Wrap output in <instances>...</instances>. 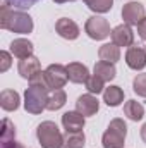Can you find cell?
Returning <instances> with one entry per match:
<instances>
[{"label":"cell","instance_id":"obj_2","mask_svg":"<svg viewBox=\"0 0 146 148\" xmlns=\"http://www.w3.org/2000/svg\"><path fill=\"white\" fill-rule=\"evenodd\" d=\"M36 138L41 148H64V136L53 121H43L38 126Z\"/></svg>","mask_w":146,"mask_h":148},{"label":"cell","instance_id":"obj_32","mask_svg":"<svg viewBox=\"0 0 146 148\" xmlns=\"http://www.w3.org/2000/svg\"><path fill=\"white\" fill-rule=\"evenodd\" d=\"M141 140L146 143V122L143 124V127H141Z\"/></svg>","mask_w":146,"mask_h":148},{"label":"cell","instance_id":"obj_22","mask_svg":"<svg viewBox=\"0 0 146 148\" xmlns=\"http://www.w3.org/2000/svg\"><path fill=\"white\" fill-rule=\"evenodd\" d=\"M88 9H91L96 14H107L113 7V0H83Z\"/></svg>","mask_w":146,"mask_h":148},{"label":"cell","instance_id":"obj_20","mask_svg":"<svg viewBox=\"0 0 146 148\" xmlns=\"http://www.w3.org/2000/svg\"><path fill=\"white\" fill-rule=\"evenodd\" d=\"M95 76L102 77L103 81H112L115 79L117 76V69H115V64H110V62H103V60H98L95 64Z\"/></svg>","mask_w":146,"mask_h":148},{"label":"cell","instance_id":"obj_18","mask_svg":"<svg viewBox=\"0 0 146 148\" xmlns=\"http://www.w3.org/2000/svg\"><path fill=\"white\" fill-rule=\"evenodd\" d=\"M103 102L108 105V107H117L124 102V90L120 86H115L112 84L108 88L103 90Z\"/></svg>","mask_w":146,"mask_h":148},{"label":"cell","instance_id":"obj_16","mask_svg":"<svg viewBox=\"0 0 146 148\" xmlns=\"http://www.w3.org/2000/svg\"><path fill=\"white\" fill-rule=\"evenodd\" d=\"M21 97L16 90H3L0 93V107L5 112H14L19 109Z\"/></svg>","mask_w":146,"mask_h":148},{"label":"cell","instance_id":"obj_12","mask_svg":"<svg viewBox=\"0 0 146 148\" xmlns=\"http://www.w3.org/2000/svg\"><path fill=\"white\" fill-rule=\"evenodd\" d=\"M55 31L59 33V36H62L64 40H76L79 36V26L69 17H60L55 23Z\"/></svg>","mask_w":146,"mask_h":148},{"label":"cell","instance_id":"obj_11","mask_svg":"<svg viewBox=\"0 0 146 148\" xmlns=\"http://www.w3.org/2000/svg\"><path fill=\"white\" fill-rule=\"evenodd\" d=\"M126 64L134 69V71H141L146 67V50L141 47H129L126 52Z\"/></svg>","mask_w":146,"mask_h":148},{"label":"cell","instance_id":"obj_19","mask_svg":"<svg viewBox=\"0 0 146 148\" xmlns=\"http://www.w3.org/2000/svg\"><path fill=\"white\" fill-rule=\"evenodd\" d=\"M124 115H126L129 121L138 122V121H141L143 115H145V107H143L139 102H136V100H127V102L124 103Z\"/></svg>","mask_w":146,"mask_h":148},{"label":"cell","instance_id":"obj_1","mask_svg":"<svg viewBox=\"0 0 146 148\" xmlns=\"http://www.w3.org/2000/svg\"><path fill=\"white\" fill-rule=\"evenodd\" d=\"M0 28L17 35H29L35 24L29 14H26L24 10H14L3 2L0 9Z\"/></svg>","mask_w":146,"mask_h":148},{"label":"cell","instance_id":"obj_33","mask_svg":"<svg viewBox=\"0 0 146 148\" xmlns=\"http://www.w3.org/2000/svg\"><path fill=\"white\" fill-rule=\"evenodd\" d=\"M55 3H65V2H76V0H53Z\"/></svg>","mask_w":146,"mask_h":148},{"label":"cell","instance_id":"obj_26","mask_svg":"<svg viewBox=\"0 0 146 148\" xmlns=\"http://www.w3.org/2000/svg\"><path fill=\"white\" fill-rule=\"evenodd\" d=\"M132 90H134L136 95L146 98V73L138 74V76L132 79Z\"/></svg>","mask_w":146,"mask_h":148},{"label":"cell","instance_id":"obj_13","mask_svg":"<svg viewBox=\"0 0 146 148\" xmlns=\"http://www.w3.org/2000/svg\"><path fill=\"white\" fill-rule=\"evenodd\" d=\"M33 52H35V47H33V43H31L29 40H26V38H16V40L10 43V53H12L14 57H17L19 60L31 57Z\"/></svg>","mask_w":146,"mask_h":148},{"label":"cell","instance_id":"obj_10","mask_svg":"<svg viewBox=\"0 0 146 148\" xmlns=\"http://www.w3.org/2000/svg\"><path fill=\"white\" fill-rule=\"evenodd\" d=\"M84 124H86L84 115L77 110H69L62 115V126L65 133H81Z\"/></svg>","mask_w":146,"mask_h":148},{"label":"cell","instance_id":"obj_15","mask_svg":"<svg viewBox=\"0 0 146 148\" xmlns=\"http://www.w3.org/2000/svg\"><path fill=\"white\" fill-rule=\"evenodd\" d=\"M67 67V76H69V81L71 83H76V84H83L88 81L89 77V71L84 64L81 62H71L65 66Z\"/></svg>","mask_w":146,"mask_h":148},{"label":"cell","instance_id":"obj_31","mask_svg":"<svg viewBox=\"0 0 146 148\" xmlns=\"http://www.w3.org/2000/svg\"><path fill=\"white\" fill-rule=\"evenodd\" d=\"M0 148H24L23 147V143H19V141H7V143H0Z\"/></svg>","mask_w":146,"mask_h":148},{"label":"cell","instance_id":"obj_28","mask_svg":"<svg viewBox=\"0 0 146 148\" xmlns=\"http://www.w3.org/2000/svg\"><path fill=\"white\" fill-rule=\"evenodd\" d=\"M7 5H10L12 9H17V10H24V9H29L33 7L36 2L40 0H3Z\"/></svg>","mask_w":146,"mask_h":148},{"label":"cell","instance_id":"obj_17","mask_svg":"<svg viewBox=\"0 0 146 148\" xmlns=\"http://www.w3.org/2000/svg\"><path fill=\"white\" fill-rule=\"evenodd\" d=\"M98 57L103 62H110L115 64L120 59V47H117L115 43H105L98 48Z\"/></svg>","mask_w":146,"mask_h":148},{"label":"cell","instance_id":"obj_5","mask_svg":"<svg viewBox=\"0 0 146 148\" xmlns=\"http://www.w3.org/2000/svg\"><path fill=\"white\" fill-rule=\"evenodd\" d=\"M84 31L91 40H96V41L108 38L112 33L108 21L105 17H100V16H91L84 24Z\"/></svg>","mask_w":146,"mask_h":148},{"label":"cell","instance_id":"obj_8","mask_svg":"<svg viewBox=\"0 0 146 148\" xmlns=\"http://www.w3.org/2000/svg\"><path fill=\"white\" fill-rule=\"evenodd\" d=\"M112 43H115L117 47H132L134 43V31L129 24H119L112 29L110 33Z\"/></svg>","mask_w":146,"mask_h":148},{"label":"cell","instance_id":"obj_7","mask_svg":"<svg viewBox=\"0 0 146 148\" xmlns=\"http://www.w3.org/2000/svg\"><path fill=\"white\" fill-rule=\"evenodd\" d=\"M122 19L129 26H138L143 19H146V10L143 3L139 2H129L122 7Z\"/></svg>","mask_w":146,"mask_h":148},{"label":"cell","instance_id":"obj_3","mask_svg":"<svg viewBox=\"0 0 146 148\" xmlns=\"http://www.w3.org/2000/svg\"><path fill=\"white\" fill-rule=\"evenodd\" d=\"M126 136H127L126 122L122 119L115 117V119L110 121L107 131L102 136V145H103V148H124Z\"/></svg>","mask_w":146,"mask_h":148},{"label":"cell","instance_id":"obj_4","mask_svg":"<svg viewBox=\"0 0 146 148\" xmlns=\"http://www.w3.org/2000/svg\"><path fill=\"white\" fill-rule=\"evenodd\" d=\"M48 93L43 88H36V86H29L24 93V109L26 112L38 115L43 110H46V103H48Z\"/></svg>","mask_w":146,"mask_h":148},{"label":"cell","instance_id":"obj_14","mask_svg":"<svg viewBox=\"0 0 146 148\" xmlns=\"http://www.w3.org/2000/svg\"><path fill=\"white\" fill-rule=\"evenodd\" d=\"M17 71H19V74H21L24 79L29 81L35 74L41 71V64H40V60H38L35 55H31V57H28V59L19 60V64H17Z\"/></svg>","mask_w":146,"mask_h":148},{"label":"cell","instance_id":"obj_29","mask_svg":"<svg viewBox=\"0 0 146 148\" xmlns=\"http://www.w3.org/2000/svg\"><path fill=\"white\" fill-rule=\"evenodd\" d=\"M0 59H2V66H0V73H5L9 67H10V53L7 50H2L0 52Z\"/></svg>","mask_w":146,"mask_h":148},{"label":"cell","instance_id":"obj_9","mask_svg":"<svg viewBox=\"0 0 146 148\" xmlns=\"http://www.w3.org/2000/svg\"><path fill=\"white\" fill-rule=\"evenodd\" d=\"M98 109H100V102L93 93H84L76 100V110L81 112L84 117L96 115Z\"/></svg>","mask_w":146,"mask_h":148},{"label":"cell","instance_id":"obj_21","mask_svg":"<svg viewBox=\"0 0 146 148\" xmlns=\"http://www.w3.org/2000/svg\"><path fill=\"white\" fill-rule=\"evenodd\" d=\"M67 102V95L64 90H53L48 95V103H46V110H60Z\"/></svg>","mask_w":146,"mask_h":148},{"label":"cell","instance_id":"obj_30","mask_svg":"<svg viewBox=\"0 0 146 148\" xmlns=\"http://www.w3.org/2000/svg\"><path fill=\"white\" fill-rule=\"evenodd\" d=\"M138 33H139L141 40H145L146 41V19H143V21L138 24Z\"/></svg>","mask_w":146,"mask_h":148},{"label":"cell","instance_id":"obj_24","mask_svg":"<svg viewBox=\"0 0 146 148\" xmlns=\"http://www.w3.org/2000/svg\"><path fill=\"white\" fill-rule=\"evenodd\" d=\"M16 140V127L10 122V119H3L2 121V131H0V143H7V141H14Z\"/></svg>","mask_w":146,"mask_h":148},{"label":"cell","instance_id":"obj_6","mask_svg":"<svg viewBox=\"0 0 146 148\" xmlns=\"http://www.w3.org/2000/svg\"><path fill=\"white\" fill-rule=\"evenodd\" d=\"M45 76H46V81H48V86L50 90H62L65 86V83L69 81V76H67V67L62 66V64H50L46 69H45Z\"/></svg>","mask_w":146,"mask_h":148},{"label":"cell","instance_id":"obj_25","mask_svg":"<svg viewBox=\"0 0 146 148\" xmlns=\"http://www.w3.org/2000/svg\"><path fill=\"white\" fill-rule=\"evenodd\" d=\"M86 84V90H88V93H93V95H98V93H103V90H105V81L102 79V77H98V76H89L88 77V81L84 83Z\"/></svg>","mask_w":146,"mask_h":148},{"label":"cell","instance_id":"obj_27","mask_svg":"<svg viewBox=\"0 0 146 148\" xmlns=\"http://www.w3.org/2000/svg\"><path fill=\"white\" fill-rule=\"evenodd\" d=\"M29 86H36V88H43L46 91H52L50 86H48V81H46V76H45V71H40L36 73L31 79H29Z\"/></svg>","mask_w":146,"mask_h":148},{"label":"cell","instance_id":"obj_23","mask_svg":"<svg viewBox=\"0 0 146 148\" xmlns=\"http://www.w3.org/2000/svg\"><path fill=\"white\" fill-rule=\"evenodd\" d=\"M86 143L84 133H65L64 136V148H83Z\"/></svg>","mask_w":146,"mask_h":148}]
</instances>
